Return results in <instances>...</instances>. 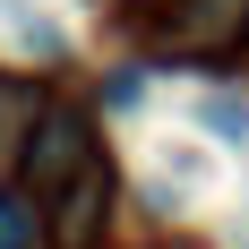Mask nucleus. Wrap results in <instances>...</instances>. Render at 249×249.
<instances>
[{"label": "nucleus", "mask_w": 249, "mask_h": 249, "mask_svg": "<svg viewBox=\"0 0 249 249\" xmlns=\"http://www.w3.org/2000/svg\"><path fill=\"white\" fill-rule=\"evenodd\" d=\"M86 163H95L86 112H77V103H43V112H35V129H26V198H60Z\"/></svg>", "instance_id": "obj_1"}, {"label": "nucleus", "mask_w": 249, "mask_h": 249, "mask_svg": "<svg viewBox=\"0 0 249 249\" xmlns=\"http://www.w3.org/2000/svg\"><path fill=\"white\" fill-rule=\"evenodd\" d=\"M103 215H112V163L95 155V163H86V172L52 198V232H60V241H95Z\"/></svg>", "instance_id": "obj_2"}, {"label": "nucleus", "mask_w": 249, "mask_h": 249, "mask_svg": "<svg viewBox=\"0 0 249 249\" xmlns=\"http://www.w3.org/2000/svg\"><path fill=\"white\" fill-rule=\"evenodd\" d=\"M35 241H43L35 198H26V189H0V249H35Z\"/></svg>", "instance_id": "obj_3"}, {"label": "nucleus", "mask_w": 249, "mask_h": 249, "mask_svg": "<svg viewBox=\"0 0 249 249\" xmlns=\"http://www.w3.org/2000/svg\"><path fill=\"white\" fill-rule=\"evenodd\" d=\"M198 121H206V129H224V138H241V129H249V112H241V103H224V95H215V103L198 112Z\"/></svg>", "instance_id": "obj_4"}]
</instances>
